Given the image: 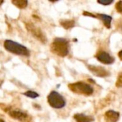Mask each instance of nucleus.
<instances>
[{
  "mask_svg": "<svg viewBox=\"0 0 122 122\" xmlns=\"http://www.w3.org/2000/svg\"><path fill=\"white\" fill-rule=\"evenodd\" d=\"M51 51L54 54L64 57L69 52V43L64 38H55L50 46Z\"/></svg>",
  "mask_w": 122,
  "mask_h": 122,
  "instance_id": "obj_1",
  "label": "nucleus"
},
{
  "mask_svg": "<svg viewBox=\"0 0 122 122\" xmlns=\"http://www.w3.org/2000/svg\"><path fill=\"white\" fill-rule=\"evenodd\" d=\"M4 47L7 51L16 55L23 56H29L30 55L29 50L25 46L18 42H16L13 40H5L4 42Z\"/></svg>",
  "mask_w": 122,
  "mask_h": 122,
  "instance_id": "obj_2",
  "label": "nucleus"
},
{
  "mask_svg": "<svg viewBox=\"0 0 122 122\" xmlns=\"http://www.w3.org/2000/svg\"><path fill=\"white\" fill-rule=\"evenodd\" d=\"M68 87L73 93L80 95L90 96L94 93L93 87L90 84L82 81H77L75 83L69 84Z\"/></svg>",
  "mask_w": 122,
  "mask_h": 122,
  "instance_id": "obj_3",
  "label": "nucleus"
},
{
  "mask_svg": "<svg viewBox=\"0 0 122 122\" xmlns=\"http://www.w3.org/2000/svg\"><path fill=\"white\" fill-rule=\"evenodd\" d=\"M47 101L49 104L54 109H62L66 105V100L64 98L57 92L52 91L47 97Z\"/></svg>",
  "mask_w": 122,
  "mask_h": 122,
  "instance_id": "obj_4",
  "label": "nucleus"
},
{
  "mask_svg": "<svg viewBox=\"0 0 122 122\" xmlns=\"http://www.w3.org/2000/svg\"><path fill=\"white\" fill-rule=\"evenodd\" d=\"M26 28L27 31L38 41H41L43 44H46L47 42V38L45 35V34L41 31L40 28L36 26L35 24H34L31 21H28L25 23Z\"/></svg>",
  "mask_w": 122,
  "mask_h": 122,
  "instance_id": "obj_5",
  "label": "nucleus"
},
{
  "mask_svg": "<svg viewBox=\"0 0 122 122\" xmlns=\"http://www.w3.org/2000/svg\"><path fill=\"white\" fill-rule=\"evenodd\" d=\"M9 116L21 122H31V119L28 114L20 110L19 109H9L6 110Z\"/></svg>",
  "mask_w": 122,
  "mask_h": 122,
  "instance_id": "obj_6",
  "label": "nucleus"
},
{
  "mask_svg": "<svg viewBox=\"0 0 122 122\" xmlns=\"http://www.w3.org/2000/svg\"><path fill=\"white\" fill-rule=\"evenodd\" d=\"M88 69L94 76L98 77H107L110 76V72L102 66L89 65Z\"/></svg>",
  "mask_w": 122,
  "mask_h": 122,
  "instance_id": "obj_7",
  "label": "nucleus"
},
{
  "mask_svg": "<svg viewBox=\"0 0 122 122\" xmlns=\"http://www.w3.org/2000/svg\"><path fill=\"white\" fill-rule=\"evenodd\" d=\"M95 57L101 63L104 64H107V65L108 64H112L115 61V59L112 56H111L109 54H108L107 52L104 51H101L98 52L96 54Z\"/></svg>",
  "mask_w": 122,
  "mask_h": 122,
  "instance_id": "obj_8",
  "label": "nucleus"
},
{
  "mask_svg": "<svg viewBox=\"0 0 122 122\" xmlns=\"http://www.w3.org/2000/svg\"><path fill=\"white\" fill-rule=\"evenodd\" d=\"M119 113L113 110L107 111L104 115V118L107 122H117L119 119Z\"/></svg>",
  "mask_w": 122,
  "mask_h": 122,
  "instance_id": "obj_9",
  "label": "nucleus"
},
{
  "mask_svg": "<svg viewBox=\"0 0 122 122\" xmlns=\"http://www.w3.org/2000/svg\"><path fill=\"white\" fill-rule=\"evenodd\" d=\"M74 119L76 122H93L94 118L92 116H87L84 114H76L74 116Z\"/></svg>",
  "mask_w": 122,
  "mask_h": 122,
  "instance_id": "obj_10",
  "label": "nucleus"
},
{
  "mask_svg": "<svg viewBox=\"0 0 122 122\" xmlns=\"http://www.w3.org/2000/svg\"><path fill=\"white\" fill-rule=\"evenodd\" d=\"M96 16H97V18H99L102 21V22L104 23L106 27H107L108 29L111 27V23L112 21V17L111 16H109L104 14H97Z\"/></svg>",
  "mask_w": 122,
  "mask_h": 122,
  "instance_id": "obj_11",
  "label": "nucleus"
},
{
  "mask_svg": "<svg viewBox=\"0 0 122 122\" xmlns=\"http://www.w3.org/2000/svg\"><path fill=\"white\" fill-rule=\"evenodd\" d=\"M60 24L65 29H70L75 26V21L72 19H62L60 21Z\"/></svg>",
  "mask_w": 122,
  "mask_h": 122,
  "instance_id": "obj_12",
  "label": "nucleus"
},
{
  "mask_svg": "<svg viewBox=\"0 0 122 122\" xmlns=\"http://www.w3.org/2000/svg\"><path fill=\"white\" fill-rule=\"evenodd\" d=\"M11 2L15 6L19 9H25L28 6V1L26 0H14Z\"/></svg>",
  "mask_w": 122,
  "mask_h": 122,
  "instance_id": "obj_13",
  "label": "nucleus"
},
{
  "mask_svg": "<svg viewBox=\"0 0 122 122\" xmlns=\"http://www.w3.org/2000/svg\"><path fill=\"white\" fill-rule=\"evenodd\" d=\"M25 97H28V98H30V99H36L37 97H39V94L38 93H36V92L34 91H31V90H29V91H26L25 92L24 94H23Z\"/></svg>",
  "mask_w": 122,
  "mask_h": 122,
  "instance_id": "obj_14",
  "label": "nucleus"
},
{
  "mask_svg": "<svg viewBox=\"0 0 122 122\" xmlns=\"http://www.w3.org/2000/svg\"><path fill=\"white\" fill-rule=\"evenodd\" d=\"M116 86L117 87L122 88V73H120L118 76V78L116 82Z\"/></svg>",
  "mask_w": 122,
  "mask_h": 122,
  "instance_id": "obj_15",
  "label": "nucleus"
},
{
  "mask_svg": "<svg viewBox=\"0 0 122 122\" xmlns=\"http://www.w3.org/2000/svg\"><path fill=\"white\" fill-rule=\"evenodd\" d=\"M115 8L119 13L122 14V1H119L117 2L115 5Z\"/></svg>",
  "mask_w": 122,
  "mask_h": 122,
  "instance_id": "obj_16",
  "label": "nucleus"
},
{
  "mask_svg": "<svg viewBox=\"0 0 122 122\" xmlns=\"http://www.w3.org/2000/svg\"><path fill=\"white\" fill-rule=\"evenodd\" d=\"M97 2L100 4L107 6V5H109V4H112L114 2V1L113 0H112V1H97Z\"/></svg>",
  "mask_w": 122,
  "mask_h": 122,
  "instance_id": "obj_17",
  "label": "nucleus"
},
{
  "mask_svg": "<svg viewBox=\"0 0 122 122\" xmlns=\"http://www.w3.org/2000/svg\"><path fill=\"white\" fill-rule=\"evenodd\" d=\"M118 56H119V59H121L122 61V50H121L119 52V54H118Z\"/></svg>",
  "mask_w": 122,
  "mask_h": 122,
  "instance_id": "obj_18",
  "label": "nucleus"
},
{
  "mask_svg": "<svg viewBox=\"0 0 122 122\" xmlns=\"http://www.w3.org/2000/svg\"><path fill=\"white\" fill-rule=\"evenodd\" d=\"M3 3H4V1H0V6H1Z\"/></svg>",
  "mask_w": 122,
  "mask_h": 122,
  "instance_id": "obj_19",
  "label": "nucleus"
},
{
  "mask_svg": "<svg viewBox=\"0 0 122 122\" xmlns=\"http://www.w3.org/2000/svg\"><path fill=\"white\" fill-rule=\"evenodd\" d=\"M0 122H5L4 121V119H0Z\"/></svg>",
  "mask_w": 122,
  "mask_h": 122,
  "instance_id": "obj_20",
  "label": "nucleus"
}]
</instances>
